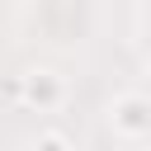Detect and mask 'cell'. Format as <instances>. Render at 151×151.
Here are the masks:
<instances>
[{
  "mask_svg": "<svg viewBox=\"0 0 151 151\" xmlns=\"http://www.w3.org/2000/svg\"><path fill=\"white\" fill-rule=\"evenodd\" d=\"M109 127L118 132V137H127V142H142V137H151V94H118L113 104H109Z\"/></svg>",
  "mask_w": 151,
  "mask_h": 151,
  "instance_id": "1",
  "label": "cell"
},
{
  "mask_svg": "<svg viewBox=\"0 0 151 151\" xmlns=\"http://www.w3.org/2000/svg\"><path fill=\"white\" fill-rule=\"evenodd\" d=\"M19 94H24L28 104H38V109H57L61 94H66V85H61L57 71H28L24 85H19Z\"/></svg>",
  "mask_w": 151,
  "mask_h": 151,
  "instance_id": "2",
  "label": "cell"
},
{
  "mask_svg": "<svg viewBox=\"0 0 151 151\" xmlns=\"http://www.w3.org/2000/svg\"><path fill=\"white\" fill-rule=\"evenodd\" d=\"M33 151H76V146H71L61 132H42V137L33 142Z\"/></svg>",
  "mask_w": 151,
  "mask_h": 151,
  "instance_id": "3",
  "label": "cell"
}]
</instances>
